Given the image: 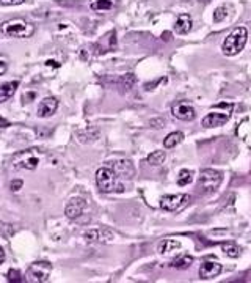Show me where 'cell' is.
Wrapping results in <instances>:
<instances>
[{
	"label": "cell",
	"mask_w": 251,
	"mask_h": 283,
	"mask_svg": "<svg viewBox=\"0 0 251 283\" xmlns=\"http://www.w3.org/2000/svg\"><path fill=\"white\" fill-rule=\"evenodd\" d=\"M226 16H228V7L221 5L214 11V22H221L223 19H226Z\"/></svg>",
	"instance_id": "cell-24"
},
{
	"label": "cell",
	"mask_w": 251,
	"mask_h": 283,
	"mask_svg": "<svg viewBox=\"0 0 251 283\" xmlns=\"http://www.w3.org/2000/svg\"><path fill=\"white\" fill-rule=\"evenodd\" d=\"M22 179H14V181H11V184H10V189L13 191V192H18L21 187H22Z\"/></svg>",
	"instance_id": "cell-26"
},
{
	"label": "cell",
	"mask_w": 251,
	"mask_h": 283,
	"mask_svg": "<svg viewBox=\"0 0 251 283\" xmlns=\"http://www.w3.org/2000/svg\"><path fill=\"white\" fill-rule=\"evenodd\" d=\"M19 87V82L18 80H13V82H7L4 85H0V104L8 101V99L16 93V88Z\"/></svg>",
	"instance_id": "cell-16"
},
{
	"label": "cell",
	"mask_w": 251,
	"mask_h": 283,
	"mask_svg": "<svg viewBox=\"0 0 251 283\" xmlns=\"http://www.w3.org/2000/svg\"><path fill=\"white\" fill-rule=\"evenodd\" d=\"M221 264L218 261H204L199 267V277L203 280H211L221 274Z\"/></svg>",
	"instance_id": "cell-12"
},
{
	"label": "cell",
	"mask_w": 251,
	"mask_h": 283,
	"mask_svg": "<svg viewBox=\"0 0 251 283\" xmlns=\"http://www.w3.org/2000/svg\"><path fill=\"white\" fill-rule=\"evenodd\" d=\"M52 272V266L47 261H36L28 266L25 272V280L30 283H44L47 281Z\"/></svg>",
	"instance_id": "cell-6"
},
{
	"label": "cell",
	"mask_w": 251,
	"mask_h": 283,
	"mask_svg": "<svg viewBox=\"0 0 251 283\" xmlns=\"http://www.w3.org/2000/svg\"><path fill=\"white\" fill-rule=\"evenodd\" d=\"M7 280L11 281V283H21V281H24L22 274L19 271H16V269H10L8 274H7Z\"/></svg>",
	"instance_id": "cell-25"
},
{
	"label": "cell",
	"mask_w": 251,
	"mask_h": 283,
	"mask_svg": "<svg viewBox=\"0 0 251 283\" xmlns=\"http://www.w3.org/2000/svg\"><path fill=\"white\" fill-rule=\"evenodd\" d=\"M25 0H0V5H21Z\"/></svg>",
	"instance_id": "cell-27"
},
{
	"label": "cell",
	"mask_w": 251,
	"mask_h": 283,
	"mask_svg": "<svg viewBox=\"0 0 251 283\" xmlns=\"http://www.w3.org/2000/svg\"><path fill=\"white\" fill-rule=\"evenodd\" d=\"M96 182H97V187L106 192V194H110V192H123L124 187L121 186L120 182H118V176L115 175V172L109 167H102L96 172Z\"/></svg>",
	"instance_id": "cell-4"
},
{
	"label": "cell",
	"mask_w": 251,
	"mask_h": 283,
	"mask_svg": "<svg viewBox=\"0 0 251 283\" xmlns=\"http://www.w3.org/2000/svg\"><path fill=\"white\" fill-rule=\"evenodd\" d=\"M118 4V0H91L90 7L93 11H99V13H106V11H112Z\"/></svg>",
	"instance_id": "cell-17"
},
{
	"label": "cell",
	"mask_w": 251,
	"mask_h": 283,
	"mask_svg": "<svg viewBox=\"0 0 251 283\" xmlns=\"http://www.w3.org/2000/svg\"><path fill=\"white\" fill-rule=\"evenodd\" d=\"M191 263H193V258L190 257V255H182V257H179V258H176L173 263H171V266L173 267H176V269H187V267H190L191 266Z\"/></svg>",
	"instance_id": "cell-22"
},
{
	"label": "cell",
	"mask_w": 251,
	"mask_h": 283,
	"mask_svg": "<svg viewBox=\"0 0 251 283\" xmlns=\"http://www.w3.org/2000/svg\"><path fill=\"white\" fill-rule=\"evenodd\" d=\"M191 181H193V172H191V170H187V168L181 170V172H179V178H178V184H179V186L185 187V186H188Z\"/></svg>",
	"instance_id": "cell-23"
},
{
	"label": "cell",
	"mask_w": 251,
	"mask_h": 283,
	"mask_svg": "<svg viewBox=\"0 0 251 283\" xmlns=\"http://www.w3.org/2000/svg\"><path fill=\"white\" fill-rule=\"evenodd\" d=\"M190 200L187 194H174V195H165L160 198V208L168 212H176L182 209Z\"/></svg>",
	"instance_id": "cell-7"
},
{
	"label": "cell",
	"mask_w": 251,
	"mask_h": 283,
	"mask_svg": "<svg viewBox=\"0 0 251 283\" xmlns=\"http://www.w3.org/2000/svg\"><path fill=\"white\" fill-rule=\"evenodd\" d=\"M85 238L88 241H99V243H110V241L113 239V233L109 231V230H91V231H88L85 233Z\"/></svg>",
	"instance_id": "cell-15"
},
{
	"label": "cell",
	"mask_w": 251,
	"mask_h": 283,
	"mask_svg": "<svg viewBox=\"0 0 251 283\" xmlns=\"http://www.w3.org/2000/svg\"><path fill=\"white\" fill-rule=\"evenodd\" d=\"M5 261V252H4V249L0 247V264H2Z\"/></svg>",
	"instance_id": "cell-30"
},
{
	"label": "cell",
	"mask_w": 251,
	"mask_h": 283,
	"mask_svg": "<svg viewBox=\"0 0 251 283\" xmlns=\"http://www.w3.org/2000/svg\"><path fill=\"white\" fill-rule=\"evenodd\" d=\"M7 69H8V65L4 60H0V76H4L7 73Z\"/></svg>",
	"instance_id": "cell-28"
},
{
	"label": "cell",
	"mask_w": 251,
	"mask_h": 283,
	"mask_svg": "<svg viewBox=\"0 0 251 283\" xmlns=\"http://www.w3.org/2000/svg\"><path fill=\"white\" fill-rule=\"evenodd\" d=\"M248 41V30L245 27H235L234 30L225 38L223 44H221V51L228 57L237 55L240 51H243L245 44Z\"/></svg>",
	"instance_id": "cell-2"
},
{
	"label": "cell",
	"mask_w": 251,
	"mask_h": 283,
	"mask_svg": "<svg viewBox=\"0 0 251 283\" xmlns=\"http://www.w3.org/2000/svg\"><path fill=\"white\" fill-rule=\"evenodd\" d=\"M182 140H184V134H182V132H179V131L171 132V134H168L167 138L164 140V147H165L167 150L174 148L176 145H179Z\"/></svg>",
	"instance_id": "cell-19"
},
{
	"label": "cell",
	"mask_w": 251,
	"mask_h": 283,
	"mask_svg": "<svg viewBox=\"0 0 251 283\" xmlns=\"http://www.w3.org/2000/svg\"><path fill=\"white\" fill-rule=\"evenodd\" d=\"M221 250H223V253L226 255V257L229 258H239L240 257V247L237 244H234V243H226L221 246Z\"/></svg>",
	"instance_id": "cell-20"
},
{
	"label": "cell",
	"mask_w": 251,
	"mask_h": 283,
	"mask_svg": "<svg viewBox=\"0 0 251 283\" xmlns=\"http://www.w3.org/2000/svg\"><path fill=\"white\" fill-rule=\"evenodd\" d=\"M231 112L232 110H228V112H211V113H208V115L203 118L201 124L204 127H208V129H211V127H220V126H223V124H226L229 121Z\"/></svg>",
	"instance_id": "cell-9"
},
{
	"label": "cell",
	"mask_w": 251,
	"mask_h": 283,
	"mask_svg": "<svg viewBox=\"0 0 251 283\" xmlns=\"http://www.w3.org/2000/svg\"><path fill=\"white\" fill-rule=\"evenodd\" d=\"M41 159H42V153L38 148H28V150H22L14 154L11 164L14 170H21V168L35 170L41 164Z\"/></svg>",
	"instance_id": "cell-3"
},
{
	"label": "cell",
	"mask_w": 251,
	"mask_h": 283,
	"mask_svg": "<svg viewBox=\"0 0 251 283\" xmlns=\"http://www.w3.org/2000/svg\"><path fill=\"white\" fill-rule=\"evenodd\" d=\"M57 109H58V99L57 98H54V96L44 98L38 106V117L39 118H49L57 112Z\"/></svg>",
	"instance_id": "cell-11"
},
{
	"label": "cell",
	"mask_w": 251,
	"mask_h": 283,
	"mask_svg": "<svg viewBox=\"0 0 251 283\" xmlns=\"http://www.w3.org/2000/svg\"><path fill=\"white\" fill-rule=\"evenodd\" d=\"M171 113H173L174 118H178L181 121H193L196 118L195 107L191 106L190 103H185V101H179V103L173 104Z\"/></svg>",
	"instance_id": "cell-8"
},
{
	"label": "cell",
	"mask_w": 251,
	"mask_h": 283,
	"mask_svg": "<svg viewBox=\"0 0 251 283\" xmlns=\"http://www.w3.org/2000/svg\"><path fill=\"white\" fill-rule=\"evenodd\" d=\"M191 25H193V21L190 14H179L174 22V32L178 35H187L191 30Z\"/></svg>",
	"instance_id": "cell-14"
},
{
	"label": "cell",
	"mask_w": 251,
	"mask_h": 283,
	"mask_svg": "<svg viewBox=\"0 0 251 283\" xmlns=\"http://www.w3.org/2000/svg\"><path fill=\"white\" fill-rule=\"evenodd\" d=\"M165 158H167V154H165V151H160V150H157V151H153L149 156H147V164H151V165H162L164 164V161H165Z\"/></svg>",
	"instance_id": "cell-21"
},
{
	"label": "cell",
	"mask_w": 251,
	"mask_h": 283,
	"mask_svg": "<svg viewBox=\"0 0 251 283\" xmlns=\"http://www.w3.org/2000/svg\"><path fill=\"white\" fill-rule=\"evenodd\" d=\"M8 126H10V123H8L5 118L0 117V127H2V129H4V127H8Z\"/></svg>",
	"instance_id": "cell-29"
},
{
	"label": "cell",
	"mask_w": 251,
	"mask_h": 283,
	"mask_svg": "<svg viewBox=\"0 0 251 283\" xmlns=\"http://www.w3.org/2000/svg\"><path fill=\"white\" fill-rule=\"evenodd\" d=\"M112 170H113L118 178H124V179H132V178H134V175H135L134 165H132V162L127 161V159L115 161L113 165H112Z\"/></svg>",
	"instance_id": "cell-10"
},
{
	"label": "cell",
	"mask_w": 251,
	"mask_h": 283,
	"mask_svg": "<svg viewBox=\"0 0 251 283\" xmlns=\"http://www.w3.org/2000/svg\"><path fill=\"white\" fill-rule=\"evenodd\" d=\"M221 181H223V175H221V172L214 170V168H206L199 175L198 186L204 194H212L220 187Z\"/></svg>",
	"instance_id": "cell-5"
},
{
	"label": "cell",
	"mask_w": 251,
	"mask_h": 283,
	"mask_svg": "<svg viewBox=\"0 0 251 283\" xmlns=\"http://www.w3.org/2000/svg\"><path fill=\"white\" fill-rule=\"evenodd\" d=\"M0 32H2L4 36L8 38H30L35 33V25L27 22L25 19L16 18V19L5 21L0 25Z\"/></svg>",
	"instance_id": "cell-1"
},
{
	"label": "cell",
	"mask_w": 251,
	"mask_h": 283,
	"mask_svg": "<svg viewBox=\"0 0 251 283\" xmlns=\"http://www.w3.org/2000/svg\"><path fill=\"white\" fill-rule=\"evenodd\" d=\"M85 206H86V203H85L83 198H77V197L71 198V200L68 202V205H66V208H65V214H66L68 219H77V217L82 216Z\"/></svg>",
	"instance_id": "cell-13"
},
{
	"label": "cell",
	"mask_w": 251,
	"mask_h": 283,
	"mask_svg": "<svg viewBox=\"0 0 251 283\" xmlns=\"http://www.w3.org/2000/svg\"><path fill=\"white\" fill-rule=\"evenodd\" d=\"M182 247L181 241H176V239H164L162 243L159 244V252L162 255H168L174 250H179Z\"/></svg>",
	"instance_id": "cell-18"
}]
</instances>
